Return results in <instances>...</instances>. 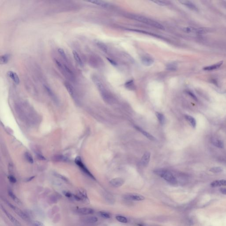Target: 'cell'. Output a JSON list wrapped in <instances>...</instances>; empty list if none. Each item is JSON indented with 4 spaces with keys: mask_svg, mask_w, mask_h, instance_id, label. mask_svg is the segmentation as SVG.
Returning <instances> with one entry per match:
<instances>
[{
    "mask_svg": "<svg viewBox=\"0 0 226 226\" xmlns=\"http://www.w3.org/2000/svg\"><path fill=\"white\" fill-rule=\"evenodd\" d=\"M55 175L56 176L58 177V178H60L62 180H63V181H65V182H68V179L65 178V177L64 176H63L62 175H60V174H56Z\"/></svg>",
    "mask_w": 226,
    "mask_h": 226,
    "instance_id": "40",
    "label": "cell"
},
{
    "mask_svg": "<svg viewBox=\"0 0 226 226\" xmlns=\"http://www.w3.org/2000/svg\"><path fill=\"white\" fill-rule=\"evenodd\" d=\"M85 220L88 223H95L97 222L98 219L97 217L96 216H90V217H87Z\"/></svg>",
    "mask_w": 226,
    "mask_h": 226,
    "instance_id": "31",
    "label": "cell"
},
{
    "mask_svg": "<svg viewBox=\"0 0 226 226\" xmlns=\"http://www.w3.org/2000/svg\"><path fill=\"white\" fill-rule=\"evenodd\" d=\"M125 86L126 88L129 89V90H133L135 88L134 82L132 80H130L127 82L125 84Z\"/></svg>",
    "mask_w": 226,
    "mask_h": 226,
    "instance_id": "29",
    "label": "cell"
},
{
    "mask_svg": "<svg viewBox=\"0 0 226 226\" xmlns=\"http://www.w3.org/2000/svg\"><path fill=\"white\" fill-rule=\"evenodd\" d=\"M152 2L153 3H155L156 5H158L159 6H164L167 5V2H164V1H153Z\"/></svg>",
    "mask_w": 226,
    "mask_h": 226,
    "instance_id": "37",
    "label": "cell"
},
{
    "mask_svg": "<svg viewBox=\"0 0 226 226\" xmlns=\"http://www.w3.org/2000/svg\"><path fill=\"white\" fill-rule=\"evenodd\" d=\"M25 157L26 158V160L28 161V162H29L31 164H33L34 162L33 159L32 158V156H31V155L29 153H25Z\"/></svg>",
    "mask_w": 226,
    "mask_h": 226,
    "instance_id": "35",
    "label": "cell"
},
{
    "mask_svg": "<svg viewBox=\"0 0 226 226\" xmlns=\"http://www.w3.org/2000/svg\"><path fill=\"white\" fill-rule=\"evenodd\" d=\"M151 154L149 152H146L144 153L141 159L142 165L143 167H147L149 164L150 160Z\"/></svg>",
    "mask_w": 226,
    "mask_h": 226,
    "instance_id": "11",
    "label": "cell"
},
{
    "mask_svg": "<svg viewBox=\"0 0 226 226\" xmlns=\"http://www.w3.org/2000/svg\"><path fill=\"white\" fill-rule=\"evenodd\" d=\"M110 184L114 187H119L122 186L125 183V181L123 178H113L110 180Z\"/></svg>",
    "mask_w": 226,
    "mask_h": 226,
    "instance_id": "10",
    "label": "cell"
},
{
    "mask_svg": "<svg viewBox=\"0 0 226 226\" xmlns=\"http://www.w3.org/2000/svg\"><path fill=\"white\" fill-rule=\"evenodd\" d=\"M141 60L142 64L146 66H151L154 63V60L153 58L147 56H143Z\"/></svg>",
    "mask_w": 226,
    "mask_h": 226,
    "instance_id": "12",
    "label": "cell"
},
{
    "mask_svg": "<svg viewBox=\"0 0 226 226\" xmlns=\"http://www.w3.org/2000/svg\"><path fill=\"white\" fill-rule=\"evenodd\" d=\"M138 226H146L145 225H144L143 224H138Z\"/></svg>",
    "mask_w": 226,
    "mask_h": 226,
    "instance_id": "47",
    "label": "cell"
},
{
    "mask_svg": "<svg viewBox=\"0 0 226 226\" xmlns=\"http://www.w3.org/2000/svg\"><path fill=\"white\" fill-rule=\"evenodd\" d=\"M89 2H91L92 3L97 5V6H101L102 7L107 8L109 6L108 3H107V2L103 1H98V0H93V1H89Z\"/></svg>",
    "mask_w": 226,
    "mask_h": 226,
    "instance_id": "21",
    "label": "cell"
},
{
    "mask_svg": "<svg viewBox=\"0 0 226 226\" xmlns=\"http://www.w3.org/2000/svg\"><path fill=\"white\" fill-rule=\"evenodd\" d=\"M155 174L162 178L170 184L175 185L177 184V180L171 171L166 169H156L154 171Z\"/></svg>",
    "mask_w": 226,
    "mask_h": 226,
    "instance_id": "2",
    "label": "cell"
},
{
    "mask_svg": "<svg viewBox=\"0 0 226 226\" xmlns=\"http://www.w3.org/2000/svg\"><path fill=\"white\" fill-rule=\"evenodd\" d=\"M9 195L10 197H11V198L14 201H15V202L17 203V204H21V202L20 201V200L17 198V197L16 196L15 194L13 193V191L9 190Z\"/></svg>",
    "mask_w": 226,
    "mask_h": 226,
    "instance_id": "27",
    "label": "cell"
},
{
    "mask_svg": "<svg viewBox=\"0 0 226 226\" xmlns=\"http://www.w3.org/2000/svg\"><path fill=\"white\" fill-rule=\"evenodd\" d=\"M64 86L66 88V89L68 91L70 96H72V97L76 98V93L75 90L74 89L73 87L68 82H65Z\"/></svg>",
    "mask_w": 226,
    "mask_h": 226,
    "instance_id": "20",
    "label": "cell"
},
{
    "mask_svg": "<svg viewBox=\"0 0 226 226\" xmlns=\"http://www.w3.org/2000/svg\"><path fill=\"white\" fill-rule=\"evenodd\" d=\"M64 195H65L66 197H68L69 198H72L73 194H72V193H70L69 192H64Z\"/></svg>",
    "mask_w": 226,
    "mask_h": 226,
    "instance_id": "42",
    "label": "cell"
},
{
    "mask_svg": "<svg viewBox=\"0 0 226 226\" xmlns=\"http://www.w3.org/2000/svg\"><path fill=\"white\" fill-rule=\"evenodd\" d=\"M185 117L186 118V119L187 120V121L190 123L192 127L193 128H195L197 125V122L195 118L189 115H186L185 116Z\"/></svg>",
    "mask_w": 226,
    "mask_h": 226,
    "instance_id": "22",
    "label": "cell"
},
{
    "mask_svg": "<svg viewBox=\"0 0 226 226\" xmlns=\"http://www.w3.org/2000/svg\"><path fill=\"white\" fill-rule=\"evenodd\" d=\"M107 59L111 63V64H112V65H117V63L113 60H112L111 59H110L109 58H107Z\"/></svg>",
    "mask_w": 226,
    "mask_h": 226,
    "instance_id": "44",
    "label": "cell"
},
{
    "mask_svg": "<svg viewBox=\"0 0 226 226\" xmlns=\"http://www.w3.org/2000/svg\"><path fill=\"white\" fill-rule=\"evenodd\" d=\"M99 215L101 217H103L105 219H109L110 218V215L109 213L105 211H100L99 212Z\"/></svg>",
    "mask_w": 226,
    "mask_h": 226,
    "instance_id": "34",
    "label": "cell"
},
{
    "mask_svg": "<svg viewBox=\"0 0 226 226\" xmlns=\"http://www.w3.org/2000/svg\"><path fill=\"white\" fill-rule=\"evenodd\" d=\"M9 180L10 182L13 183H15L17 182V179L14 177L13 176H10L9 177Z\"/></svg>",
    "mask_w": 226,
    "mask_h": 226,
    "instance_id": "41",
    "label": "cell"
},
{
    "mask_svg": "<svg viewBox=\"0 0 226 226\" xmlns=\"http://www.w3.org/2000/svg\"><path fill=\"white\" fill-rule=\"evenodd\" d=\"M116 219L119 222H122V223H127L128 222V219L127 218L123 216H121V215L116 216Z\"/></svg>",
    "mask_w": 226,
    "mask_h": 226,
    "instance_id": "32",
    "label": "cell"
},
{
    "mask_svg": "<svg viewBox=\"0 0 226 226\" xmlns=\"http://www.w3.org/2000/svg\"><path fill=\"white\" fill-rule=\"evenodd\" d=\"M128 198L134 201H141L145 199V197L142 195L138 194H130L128 195Z\"/></svg>",
    "mask_w": 226,
    "mask_h": 226,
    "instance_id": "17",
    "label": "cell"
},
{
    "mask_svg": "<svg viewBox=\"0 0 226 226\" xmlns=\"http://www.w3.org/2000/svg\"><path fill=\"white\" fill-rule=\"evenodd\" d=\"M135 128H136L137 130L139 131V132H141L142 134H143V135H144L145 137H146L147 138H148L149 140H153V141H154V140H156V138H155L154 136H153L152 135L150 134L149 133L147 132H146V131L144 130L143 129L140 128V127H138V126H135Z\"/></svg>",
    "mask_w": 226,
    "mask_h": 226,
    "instance_id": "16",
    "label": "cell"
},
{
    "mask_svg": "<svg viewBox=\"0 0 226 226\" xmlns=\"http://www.w3.org/2000/svg\"><path fill=\"white\" fill-rule=\"evenodd\" d=\"M7 204L8 205L16 212V213H17V215H18L19 216H20L21 218H22L23 219H28V216L26 213H24V211H22V210L19 209L18 208H17L16 206L13 205V204H12L10 203L9 202H7Z\"/></svg>",
    "mask_w": 226,
    "mask_h": 226,
    "instance_id": "7",
    "label": "cell"
},
{
    "mask_svg": "<svg viewBox=\"0 0 226 226\" xmlns=\"http://www.w3.org/2000/svg\"><path fill=\"white\" fill-rule=\"evenodd\" d=\"M187 93L190 97L192 98L194 100H195V101H197V99L196 96H195V95L193 94V93L192 92L189 91H187Z\"/></svg>",
    "mask_w": 226,
    "mask_h": 226,
    "instance_id": "38",
    "label": "cell"
},
{
    "mask_svg": "<svg viewBox=\"0 0 226 226\" xmlns=\"http://www.w3.org/2000/svg\"><path fill=\"white\" fill-rule=\"evenodd\" d=\"M37 158L39 159V160H46V158L44 157V156H42V155L39 154V153H37Z\"/></svg>",
    "mask_w": 226,
    "mask_h": 226,
    "instance_id": "43",
    "label": "cell"
},
{
    "mask_svg": "<svg viewBox=\"0 0 226 226\" xmlns=\"http://www.w3.org/2000/svg\"><path fill=\"white\" fill-rule=\"evenodd\" d=\"M221 193L226 195V189H221L220 190Z\"/></svg>",
    "mask_w": 226,
    "mask_h": 226,
    "instance_id": "45",
    "label": "cell"
},
{
    "mask_svg": "<svg viewBox=\"0 0 226 226\" xmlns=\"http://www.w3.org/2000/svg\"><path fill=\"white\" fill-rule=\"evenodd\" d=\"M8 75L15 84H16L17 85L19 84L20 80L19 77L18 75L17 74V73H16L15 72H13V71H9L8 72Z\"/></svg>",
    "mask_w": 226,
    "mask_h": 226,
    "instance_id": "15",
    "label": "cell"
},
{
    "mask_svg": "<svg viewBox=\"0 0 226 226\" xmlns=\"http://www.w3.org/2000/svg\"><path fill=\"white\" fill-rule=\"evenodd\" d=\"M183 31L186 33H196L199 34H203L206 33L208 31L206 28H194L192 27H187L183 28Z\"/></svg>",
    "mask_w": 226,
    "mask_h": 226,
    "instance_id": "5",
    "label": "cell"
},
{
    "mask_svg": "<svg viewBox=\"0 0 226 226\" xmlns=\"http://www.w3.org/2000/svg\"><path fill=\"white\" fill-rule=\"evenodd\" d=\"M97 45L99 47V48L100 49H101L102 51L105 52H107V48L105 44L102 42H98L97 43Z\"/></svg>",
    "mask_w": 226,
    "mask_h": 226,
    "instance_id": "33",
    "label": "cell"
},
{
    "mask_svg": "<svg viewBox=\"0 0 226 226\" xmlns=\"http://www.w3.org/2000/svg\"><path fill=\"white\" fill-rule=\"evenodd\" d=\"M44 88H45V89L46 90L47 92L48 93V95L51 97L52 99H53L54 101H56V102H57V97H56V96H55V94L53 93V91H52V90L50 89V88H49L48 86L46 85H44Z\"/></svg>",
    "mask_w": 226,
    "mask_h": 226,
    "instance_id": "25",
    "label": "cell"
},
{
    "mask_svg": "<svg viewBox=\"0 0 226 226\" xmlns=\"http://www.w3.org/2000/svg\"><path fill=\"white\" fill-rule=\"evenodd\" d=\"M209 171L214 173H221L223 171V169L221 167H216L211 168L210 169Z\"/></svg>",
    "mask_w": 226,
    "mask_h": 226,
    "instance_id": "30",
    "label": "cell"
},
{
    "mask_svg": "<svg viewBox=\"0 0 226 226\" xmlns=\"http://www.w3.org/2000/svg\"><path fill=\"white\" fill-rule=\"evenodd\" d=\"M92 81L97 87L98 90L101 94L104 101L107 103L111 104L113 102V98L109 93L105 89L103 84L101 82L100 80L97 77L93 76L92 78Z\"/></svg>",
    "mask_w": 226,
    "mask_h": 226,
    "instance_id": "1",
    "label": "cell"
},
{
    "mask_svg": "<svg viewBox=\"0 0 226 226\" xmlns=\"http://www.w3.org/2000/svg\"><path fill=\"white\" fill-rule=\"evenodd\" d=\"M58 52L61 55V57H62L63 59H64L65 60H67V56H66V53H65L64 50L62 48H59L58 49Z\"/></svg>",
    "mask_w": 226,
    "mask_h": 226,
    "instance_id": "36",
    "label": "cell"
},
{
    "mask_svg": "<svg viewBox=\"0 0 226 226\" xmlns=\"http://www.w3.org/2000/svg\"><path fill=\"white\" fill-rule=\"evenodd\" d=\"M33 226H45L42 222L39 221H35L33 223Z\"/></svg>",
    "mask_w": 226,
    "mask_h": 226,
    "instance_id": "39",
    "label": "cell"
},
{
    "mask_svg": "<svg viewBox=\"0 0 226 226\" xmlns=\"http://www.w3.org/2000/svg\"><path fill=\"white\" fill-rule=\"evenodd\" d=\"M211 143L215 147L222 148L224 147V143L222 140L219 139V138L216 137H213L211 138Z\"/></svg>",
    "mask_w": 226,
    "mask_h": 226,
    "instance_id": "14",
    "label": "cell"
},
{
    "mask_svg": "<svg viewBox=\"0 0 226 226\" xmlns=\"http://www.w3.org/2000/svg\"><path fill=\"white\" fill-rule=\"evenodd\" d=\"M33 178H34V177H31V178H28V179H27V182H29V181H31V180H32V179Z\"/></svg>",
    "mask_w": 226,
    "mask_h": 226,
    "instance_id": "46",
    "label": "cell"
},
{
    "mask_svg": "<svg viewBox=\"0 0 226 226\" xmlns=\"http://www.w3.org/2000/svg\"><path fill=\"white\" fill-rule=\"evenodd\" d=\"M54 61L56 66H57L59 70L63 74V75L64 74V75L66 76L67 77L70 79L72 80L74 79L73 74L68 66H66V65L62 64L57 59H54Z\"/></svg>",
    "mask_w": 226,
    "mask_h": 226,
    "instance_id": "4",
    "label": "cell"
},
{
    "mask_svg": "<svg viewBox=\"0 0 226 226\" xmlns=\"http://www.w3.org/2000/svg\"><path fill=\"white\" fill-rule=\"evenodd\" d=\"M72 54L75 60L80 65V66H83V63L82 61L81 60V58L80 57V56L79 55L78 53L75 50H73L72 51Z\"/></svg>",
    "mask_w": 226,
    "mask_h": 226,
    "instance_id": "23",
    "label": "cell"
},
{
    "mask_svg": "<svg viewBox=\"0 0 226 226\" xmlns=\"http://www.w3.org/2000/svg\"><path fill=\"white\" fill-rule=\"evenodd\" d=\"M223 63L222 61H221L219 62L216 63L215 64L211 65L210 66H206L204 67L203 68V69L206 71H211V70H215L216 69L219 68Z\"/></svg>",
    "mask_w": 226,
    "mask_h": 226,
    "instance_id": "18",
    "label": "cell"
},
{
    "mask_svg": "<svg viewBox=\"0 0 226 226\" xmlns=\"http://www.w3.org/2000/svg\"><path fill=\"white\" fill-rule=\"evenodd\" d=\"M75 163L77 164V165L79 166V167H81V169H82L83 171L87 175H88V176L90 177V178H91L92 179H95V178L94 176L91 173H90V171H88V169L84 165V164L82 163V162L81 161V158H80L79 157H77V158H76L75 160Z\"/></svg>",
    "mask_w": 226,
    "mask_h": 226,
    "instance_id": "6",
    "label": "cell"
},
{
    "mask_svg": "<svg viewBox=\"0 0 226 226\" xmlns=\"http://www.w3.org/2000/svg\"><path fill=\"white\" fill-rule=\"evenodd\" d=\"M166 69L170 71H175L177 69V65L174 63H169L166 66Z\"/></svg>",
    "mask_w": 226,
    "mask_h": 226,
    "instance_id": "28",
    "label": "cell"
},
{
    "mask_svg": "<svg viewBox=\"0 0 226 226\" xmlns=\"http://www.w3.org/2000/svg\"><path fill=\"white\" fill-rule=\"evenodd\" d=\"M156 115L160 124L164 125L165 122V118L164 114L160 112H157L156 113Z\"/></svg>",
    "mask_w": 226,
    "mask_h": 226,
    "instance_id": "26",
    "label": "cell"
},
{
    "mask_svg": "<svg viewBox=\"0 0 226 226\" xmlns=\"http://www.w3.org/2000/svg\"><path fill=\"white\" fill-rule=\"evenodd\" d=\"M1 207L4 213L6 214L7 217L9 219V220L11 221L13 224H14L16 226H22L20 222L16 218L13 216V215H11V214L9 213L7 210H6L2 205L1 206Z\"/></svg>",
    "mask_w": 226,
    "mask_h": 226,
    "instance_id": "8",
    "label": "cell"
},
{
    "mask_svg": "<svg viewBox=\"0 0 226 226\" xmlns=\"http://www.w3.org/2000/svg\"><path fill=\"white\" fill-rule=\"evenodd\" d=\"M76 211L77 213L83 215H88L92 214L94 212V210L91 208L83 207L77 208Z\"/></svg>",
    "mask_w": 226,
    "mask_h": 226,
    "instance_id": "9",
    "label": "cell"
},
{
    "mask_svg": "<svg viewBox=\"0 0 226 226\" xmlns=\"http://www.w3.org/2000/svg\"><path fill=\"white\" fill-rule=\"evenodd\" d=\"M129 17L133 20H137L139 22H142L145 24H148L150 26H152L153 27L159 29L164 30L165 29L164 26L159 23L141 16L132 14L129 16Z\"/></svg>",
    "mask_w": 226,
    "mask_h": 226,
    "instance_id": "3",
    "label": "cell"
},
{
    "mask_svg": "<svg viewBox=\"0 0 226 226\" xmlns=\"http://www.w3.org/2000/svg\"><path fill=\"white\" fill-rule=\"evenodd\" d=\"M179 2L184 6L187 7L188 8H189L191 10H193L194 11L198 10L197 6L191 2L189 1H179Z\"/></svg>",
    "mask_w": 226,
    "mask_h": 226,
    "instance_id": "13",
    "label": "cell"
},
{
    "mask_svg": "<svg viewBox=\"0 0 226 226\" xmlns=\"http://www.w3.org/2000/svg\"><path fill=\"white\" fill-rule=\"evenodd\" d=\"M10 57V55L9 53H6L2 55L1 57L0 62L2 64H6L9 61Z\"/></svg>",
    "mask_w": 226,
    "mask_h": 226,
    "instance_id": "24",
    "label": "cell"
},
{
    "mask_svg": "<svg viewBox=\"0 0 226 226\" xmlns=\"http://www.w3.org/2000/svg\"><path fill=\"white\" fill-rule=\"evenodd\" d=\"M211 186L212 187H217L221 186H226V180L222 179L214 181L213 182H211Z\"/></svg>",
    "mask_w": 226,
    "mask_h": 226,
    "instance_id": "19",
    "label": "cell"
}]
</instances>
